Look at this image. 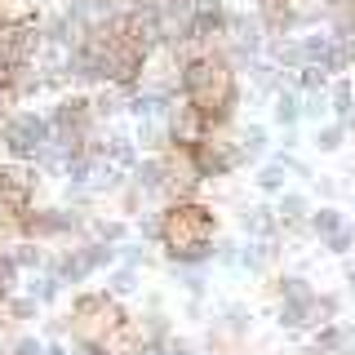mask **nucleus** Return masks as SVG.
I'll return each instance as SVG.
<instances>
[{
    "mask_svg": "<svg viewBox=\"0 0 355 355\" xmlns=\"http://www.w3.org/2000/svg\"><path fill=\"white\" fill-rule=\"evenodd\" d=\"M178 89L182 103H191L200 116L209 120V129H222L236 116V71L227 67L222 53H191L178 62Z\"/></svg>",
    "mask_w": 355,
    "mask_h": 355,
    "instance_id": "obj_1",
    "label": "nucleus"
},
{
    "mask_svg": "<svg viewBox=\"0 0 355 355\" xmlns=\"http://www.w3.org/2000/svg\"><path fill=\"white\" fill-rule=\"evenodd\" d=\"M160 244L169 262H209L214 258V214L205 205L178 200L160 214Z\"/></svg>",
    "mask_w": 355,
    "mask_h": 355,
    "instance_id": "obj_2",
    "label": "nucleus"
},
{
    "mask_svg": "<svg viewBox=\"0 0 355 355\" xmlns=\"http://www.w3.org/2000/svg\"><path fill=\"white\" fill-rule=\"evenodd\" d=\"M0 142H5L9 160L31 164L53 142V125H49V116H40V111H9V120L0 125Z\"/></svg>",
    "mask_w": 355,
    "mask_h": 355,
    "instance_id": "obj_3",
    "label": "nucleus"
},
{
    "mask_svg": "<svg viewBox=\"0 0 355 355\" xmlns=\"http://www.w3.org/2000/svg\"><path fill=\"white\" fill-rule=\"evenodd\" d=\"M40 187V169L22 160H0V209L9 214V227H18V218L31 209V196Z\"/></svg>",
    "mask_w": 355,
    "mask_h": 355,
    "instance_id": "obj_4",
    "label": "nucleus"
},
{
    "mask_svg": "<svg viewBox=\"0 0 355 355\" xmlns=\"http://www.w3.org/2000/svg\"><path fill=\"white\" fill-rule=\"evenodd\" d=\"M187 160H191V169L200 178H227L244 164V151H240V142H227L218 129H209L205 138L187 151Z\"/></svg>",
    "mask_w": 355,
    "mask_h": 355,
    "instance_id": "obj_5",
    "label": "nucleus"
},
{
    "mask_svg": "<svg viewBox=\"0 0 355 355\" xmlns=\"http://www.w3.org/2000/svg\"><path fill=\"white\" fill-rule=\"evenodd\" d=\"M44 266H49V271L58 275L62 284H85L89 275H98V262H94V249H89V240L76 244V249H67V253H58V258H49Z\"/></svg>",
    "mask_w": 355,
    "mask_h": 355,
    "instance_id": "obj_6",
    "label": "nucleus"
},
{
    "mask_svg": "<svg viewBox=\"0 0 355 355\" xmlns=\"http://www.w3.org/2000/svg\"><path fill=\"white\" fill-rule=\"evenodd\" d=\"M129 182L138 187L142 196H164V187H169V155H147V160L133 164Z\"/></svg>",
    "mask_w": 355,
    "mask_h": 355,
    "instance_id": "obj_7",
    "label": "nucleus"
},
{
    "mask_svg": "<svg viewBox=\"0 0 355 355\" xmlns=\"http://www.w3.org/2000/svg\"><path fill=\"white\" fill-rule=\"evenodd\" d=\"M320 302H315V293L311 297H284L280 302V329H315L320 324Z\"/></svg>",
    "mask_w": 355,
    "mask_h": 355,
    "instance_id": "obj_8",
    "label": "nucleus"
},
{
    "mask_svg": "<svg viewBox=\"0 0 355 355\" xmlns=\"http://www.w3.org/2000/svg\"><path fill=\"white\" fill-rule=\"evenodd\" d=\"M240 231L253 240H280V218H275L271 205H253L240 214Z\"/></svg>",
    "mask_w": 355,
    "mask_h": 355,
    "instance_id": "obj_9",
    "label": "nucleus"
},
{
    "mask_svg": "<svg viewBox=\"0 0 355 355\" xmlns=\"http://www.w3.org/2000/svg\"><path fill=\"white\" fill-rule=\"evenodd\" d=\"M275 218H280V227H288V231H302L306 218H311V200L302 191H280L275 196Z\"/></svg>",
    "mask_w": 355,
    "mask_h": 355,
    "instance_id": "obj_10",
    "label": "nucleus"
},
{
    "mask_svg": "<svg viewBox=\"0 0 355 355\" xmlns=\"http://www.w3.org/2000/svg\"><path fill=\"white\" fill-rule=\"evenodd\" d=\"M275 253H280V240H253V236H249V240L240 244V271H249V275L266 271Z\"/></svg>",
    "mask_w": 355,
    "mask_h": 355,
    "instance_id": "obj_11",
    "label": "nucleus"
},
{
    "mask_svg": "<svg viewBox=\"0 0 355 355\" xmlns=\"http://www.w3.org/2000/svg\"><path fill=\"white\" fill-rule=\"evenodd\" d=\"M347 338H351V324H324L302 355H347Z\"/></svg>",
    "mask_w": 355,
    "mask_h": 355,
    "instance_id": "obj_12",
    "label": "nucleus"
},
{
    "mask_svg": "<svg viewBox=\"0 0 355 355\" xmlns=\"http://www.w3.org/2000/svg\"><path fill=\"white\" fill-rule=\"evenodd\" d=\"M266 53H271V62L280 67V71H284V67H288V71H297V67L306 62L302 40H297V36H271V40H266Z\"/></svg>",
    "mask_w": 355,
    "mask_h": 355,
    "instance_id": "obj_13",
    "label": "nucleus"
},
{
    "mask_svg": "<svg viewBox=\"0 0 355 355\" xmlns=\"http://www.w3.org/2000/svg\"><path fill=\"white\" fill-rule=\"evenodd\" d=\"M133 142H138V147L142 151H155V155H160L164 147H173V142H169V120H138V129H133Z\"/></svg>",
    "mask_w": 355,
    "mask_h": 355,
    "instance_id": "obj_14",
    "label": "nucleus"
},
{
    "mask_svg": "<svg viewBox=\"0 0 355 355\" xmlns=\"http://www.w3.org/2000/svg\"><path fill=\"white\" fill-rule=\"evenodd\" d=\"M169 275L178 284L187 288L191 297H205V288H209V275H205V262H169Z\"/></svg>",
    "mask_w": 355,
    "mask_h": 355,
    "instance_id": "obj_15",
    "label": "nucleus"
},
{
    "mask_svg": "<svg viewBox=\"0 0 355 355\" xmlns=\"http://www.w3.org/2000/svg\"><path fill=\"white\" fill-rule=\"evenodd\" d=\"M271 120L280 129H293L297 120H302V98H297V89H275V107H271Z\"/></svg>",
    "mask_w": 355,
    "mask_h": 355,
    "instance_id": "obj_16",
    "label": "nucleus"
},
{
    "mask_svg": "<svg viewBox=\"0 0 355 355\" xmlns=\"http://www.w3.org/2000/svg\"><path fill=\"white\" fill-rule=\"evenodd\" d=\"M27 293L36 297V302H58V297H62V280L49 271V266H40V271H27Z\"/></svg>",
    "mask_w": 355,
    "mask_h": 355,
    "instance_id": "obj_17",
    "label": "nucleus"
},
{
    "mask_svg": "<svg viewBox=\"0 0 355 355\" xmlns=\"http://www.w3.org/2000/svg\"><path fill=\"white\" fill-rule=\"evenodd\" d=\"M9 258H14V266H18L22 275H27V271H40V266L49 262V253L40 249V240H31V236H27V240L9 244Z\"/></svg>",
    "mask_w": 355,
    "mask_h": 355,
    "instance_id": "obj_18",
    "label": "nucleus"
},
{
    "mask_svg": "<svg viewBox=\"0 0 355 355\" xmlns=\"http://www.w3.org/2000/svg\"><path fill=\"white\" fill-rule=\"evenodd\" d=\"M338 227H347V218H342V209L338 205H324V209H311V218H306V231H315L320 240L333 236Z\"/></svg>",
    "mask_w": 355,
    "mask_h": 355,
    "instance_id": "obj_19",
    "label": "nucleus"
},
{
    "mask_svg": "<svg viewBox=\"0 0 355 355\" xmlns=\"http://www.w3.org/2000/svg\"><path fill=\"white\" fill-rule=\"evenodd\" d=\"M253 182H258L262 196H280V191H288V169H284L280 160H271V164H262V169H258Z\"/></svg>",
    "mask_w": 355,
    "mask_h": 355,
    "instance_id": "obj_20",
    "label": "nucleus"
},
{
    "mask_svg": "<svg viewBox=\"0 0 355 355\" xmlns=\"http://www.w3.org/2000/svg\"><path fill=\"white\" fill-rule=\"evenodd\" d=\"M329 111L342 120V125H347V120L355 116V89H351V80H338V85H333V94H329Z\"/></svg>",
    "mask_w": 355,
    "mask_h": 355,
    "instance_id": "obj_21",
    "label": "nucleus"
},
{
    "mask_svg": "<svg viewBox=\"0 0 355 355\" xmlns=\"http://www.w3.org/2000/svg\"><path fill=\"white\" fill-rule=\"evenodd\" d=\"M107 293L111 297H133L138 293V266H116L107 275Z\"/></svg>",
    "mask_w": 355,
    "mask_h": 355,
    "instance_id": "obj_22",
    "label": "nucleus"
},
{
    "mask_svg": "<svg viewBox=\"0 0 355 355\" xmlns=\"http://www.w3.org/2000/svg\"><path fill=\"white\" fill-rule=\"evenodd\" d=\"M236 142H240L244 160H258V155H266V142H271V138H266V129H262V125H244Z\"/></svg>",
    "mask_w": 355,
    "mask_h": 355,
    "instance_id": "obj_23",
    "label": "nucleus"
},
{
    "mask_svg": "<svg viewBox=\"0 0 355 355\" xmlns=\"http://www.w3.org/2000/svg\"><path fill=\"white\" fill-rule=\"evenodd\" d=\"M342 142H347V125H342V120H333V125H315L311 147H320V151H342Z\"/></svg>",
    "mask_w": 355,
    "mask_h": 355,
    "instance_id": "obj_24",
    "label": "nucleus"
},
{
    "mask_svg": "<svg viewBox=\"0 0 355 355\" xmlns=\"http://www.w3.org/2000/svg\"><path fill=\"white\" fill-rule=\"evenodd\" d=\"M293 85L302 89V94H315V89L329 85V71H324V67H315V62H302V67H297V80H293Z\"/></svg>",
    "mask_w": 355,
    "mask_h": 355,
    "instance_id": "obj_25",
    "label": "nucleus"
},
{
    "mask_svg": "<svg viewBox=\"0 0 355 355\" xmlns=\"http://www.w3.org/2000/svg\"><path fill=\"white\" fill-rule=\"evenodd\" d=\"M89 231H94V240H107V244H120L125 240V222H116V218H94L89 222Z\"/></svg>",
    "mask_w": 355,
    "mask_h": 355,
    "instance_id": "obj_26",
    "label": "nucleus"
},
{
    "mask_svg": "<svg viewBox=\"0 0 355 355\" xmlns=\"http://www.w3.org/2000/svg\"><path fill=\"white\" fill-rule=\"evenodd\" d=\"M116 253H120V262H125V266H147V262H151L147 240H120Z\"/></svg>",
    "mask_w": 355,
    "mask_h": 355,
    "instance_id": "obj_27",
    "label": "nucleus"
},
{
    "mask_svg": "<svg viewBox=\"0 0 355 355\" xmlns=\"http://www.w3.org/2000/svg\"><path fill=\"white\" fill-rule=\"evenodd\" d=\"M222 333H231V338H240V333H249V311L244 306H222Z\"/></svg>",
    "mask_w": 355,
    "mask_h": 355,
    "instance_id": "obj_28",
    "label": "nucleus"
},
{
    "mask_svg": "<svg viewBox=\"0 0 355 355\" xmlns=\"http://www.w3.org/2000/svg\"><path fill=\"white\" fill-rule=\"evenodd\" d=\"M324 249L333 253V258H347V253L355 249V227H338L333 236H324Z\"/></svg>",
    "mask_w": 355,
    "mask_h": 355,
    "instance_id": "obj_29",
    "label": "nucleus"
},
{
    "mask_svg": "<svg viewBox=\"0 0 355 355\" xmlns=\"http://www.w3.org/2000/svg\"><path fill=\"white\" fill-rule=\"evenodd\" d=\"M275 293H280V302H284V297H311L315 288H311L302 275H280V280H275Z\"/></svg>",
    "mask_w": 355,
    "mask_h": 355,
    "instance_id": "obj_30",
    "label": "nucleus"
},
{
    "mask_svg": "<svg viewBox=\"0 0 355 355\" xmlns=\"http://www.w3.org/2000/svg\"><path fill=\"white\" fill-rule=\"evenodd\" d=\"M36 311H40V302H36V297H9V302H5V315L9 320H36Z\"/></svg>",
    "mask_w": 355,
    "mask_h": 355,
    "instance_id": "obj_31",
    "label": "nucleus"
},
{
    "mask_svg": "<svg viewBox=\"0 0 355 355\" xmlns=\"http://www.w3.org/2000/svg\"><path fill=\"white\" fill-rule=\"evenodd\" d=\"M302 116H306V120H315V125L329 116V94H324V89H315V94H306V98H302Z\"/></svg>",
    "mask_w": 355,
    "mask_h": 355,
    "instance_id": "obj_32",
    "label": "nucleus"
},
{
    "mask_svg": "<svg viewBox=\"0 0 355 355\" xmlns=\"http://www.w3.org/2000/svg\"><path fill=\"white\" fill-rule=\"evenodd\" d=\"M9 355H44V342L40 338H18L14 347H9Z\"/></svg>",
    "mask_w": 355,
    "mask_h": 355,
    "instance_id": "obj_33",
    "label": "nucleus"
},
{
    "mask_svg": "<svg viewBox=\"0 0 355 355\" xmlns=\"http://www.w3.org/2000/svg\"><path fill=\"white\" fill-rule=\"evenodd\" d=\"M138 240H160V214H155V218H138Z\"/></svg>",
    "mask_w": 355,
    "mask_h": 355,
    "instance_id": "obj_34",
    "label": "nucleus"
},
{
    "mask_svg": "<svg viewBox=\"0 0 355 355\" xmlns=\"http://www.w3.org/2000/svg\"><path fill=\"white\" fill-rule=\"evenodd\" d=\"M342 280H347V293H355V262H347V271H342Z\"/></svg>",
    "mask_w": 355,
    "mask_h": 355,
    "instance_id": "obj_35",
    "label": "nucleus"
},
{
    "mask_svg": "<svg viewBox=\"0 0 355 355\" xmlns=\"http://www.w3.org/2000/svg\"><path fill=\"white\" fill-rule=\"evenodd\" d=\"M44 355H71V351H67L62 342H49V347H44Z\"/></svg>",
    "mask_w": 355,
    "mask_h": 355,
    "instance_id": "obj_36",
    "label": "nucleus"
},
{
    "mask_svg": "<svg viewBox=\"0 0 355 355\" xmlns=\"http://www.w3.org/2000/svg\"><path fill=\"white\" fill-rule=\"evenodd\" d=\"M347 355H355V329H351V338H347Z\"/></svg>",
    "mask_w": 355,
    "mask_h": 355,
    "instance_id": "obj_37",
    "label": "nucleus"
},
{
    "mask_svg": "<svg viewBox=\"0 0 355 355\" xmlns=\"http://www.w3.org/2000/svg\"><path fill=\"white\" fill-rule=\"evenodd\" d=\"M347 129H355V116H351V120H347Z\"/></svg>",
    "mask_w": 355,
    "mask_h": 355,
    "instance_id": "obj_38",
    "label": "nucleus"
},
{
    "mask_svg": "<svg viewBox=\"0 0 355 355\" xmlns=\"http://www.w3.org/2000/svg\"><path fill=\"white\" fill-rule=\"evenodd\" d=\"M351 205H355V191H351Z\"/></svg>",
    "mask_w": 355,
    "mask_h": 355,
    "instance_id": "obj_39",
    "label": "nucleus"
}]
</instances>
